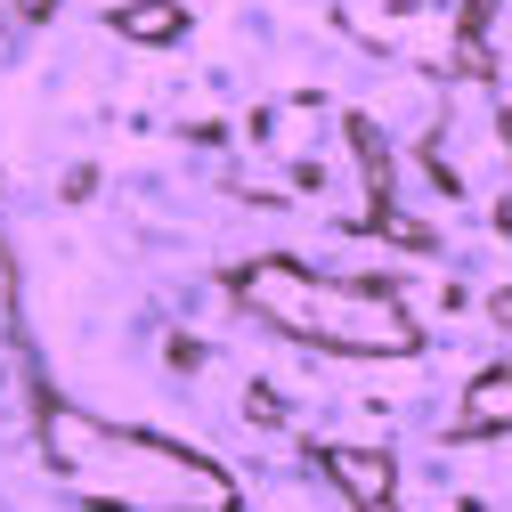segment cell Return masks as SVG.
Masks as SVG:
<instances>
[{
    "instance_id": "3",
    "label": "cell",
    "mask_w": 512,
    "mask_h": 512,
    "mask_svg": "<svg viewBox=\"0 0 512 512\" xmlns=\"http://www.w3.org/2000/svg\"><path fill=\"white\" fill-rule=\"evenodd\" d=\"M122 33H147V41H171L179 33V9L163 0V9H122Z\"/></svg>"
},
{
    "instance_id": "4",
    "label": "cell",
    "mask_w": 512,
    "mask_h": 512,
    "mask_svg": "<svg viewBox=\"0 0 512 512\" xmlns=\"http://www.w3.org/2000/svg\"><path fill=\"white\" fill-rule=\"evenodd\" d=\"M25 9H49V0H25Z\"/></svg>"
},
{
    "instance_id": "1",
    "label": "cell",
    "mask_w": 512,
    "mask_h": 512,
    "mask_svg": "<svg viewBox=\"0 0 512 512\" xmlns=\"http://www.w3.org/2000/svg\"><path fill=\"white\" fill-rule=\"evenodd\" d=\"M334 480H342L350 496H382V488H391V464H382V456H350V447H342V456H334Z\"/></svg>"
},
{
    "instance_id": "2",
    "label": "cell",
    "mask_w": 512,
    "mask_h": 512,
    "mask_svg": "<svg viewBox=\"0 0 512 512\" xmlns=\"http://www.w3.org/2000/svg\"><path fill=\"white\" fill-rule=\"evenodd\" d=\"M472 423H512V374H488L472 391Z\"/></svg>"
}]
</instances>
